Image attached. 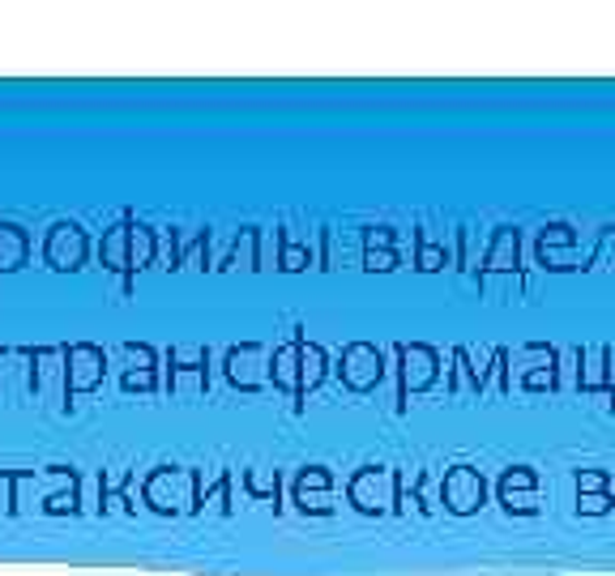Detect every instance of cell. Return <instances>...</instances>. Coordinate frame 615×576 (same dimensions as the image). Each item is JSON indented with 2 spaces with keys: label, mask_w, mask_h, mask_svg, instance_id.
Returning a JSON list of instances; mask_svg holds the SVG:
<instances>
[{
  "label": "cell",
  "mask_w": 615,
  "mask_h": 576,
  "mask_svg": "<svg viewBox=\"0 0 615 576\" xmlns=\"http://www.w3.org/2000/svg\"><path fill=\"white\" fill-rule=\"evenodd\" d=\"M202 475L197 470H176V466H162L146 479V504L162 517H176V513H197L202 504Z\"/></svg>",
  "instance_id": "cell-1"
},
{
  "label": "cell",
  "mask_w": 615,
  "mask_h": 576,
  "mask_svg": "<svg viewBox=\"0 0 615 576\" xmlns=\"http://www.w3.org/2000/svg\"><path fill=\"white\" fill-rule=\"evenodd\" d=\"M154 252H158V240H154L150 227H142V223H120V227H111L107 236H102V265L107 269H120V274H137V269H146L154 261Z\"/></svg>",
  "instance_id": "cell-2"
},
{
  "label": "cell",
  "mask_w": 615,
  "mask_h": 576,
  "mask_svg": "<svg viewBox=\"0 0 615 576\" xmlns=\"http://www.w3.org/2000/svg\"><path fill=\"white\" fill-rule=\"evenodd\" d=\"M398 491H402V475L394 466H363L347 487V500L363 517H385L398 513Z\"/></svg>",
  "instance_id": "cell-3"
},
{
  "label": "cell",
  "mask_w": 615,
  "mask_h": 576,
  "mask_svg": "<svg viewBox=\"0 0 615 576\" xmlns=\"http://www.w3.org/2000/svg\"><path fill=\"white\" fill-rule=\"evenodd\" d=\"M441 381V355L427 341H402L398 346V384H402V406L414 393H427L432 384Z\"/></svg>",
  "instance_id": "cell-4"
},
{
  "label": "cell",
  "mask_w": 615,
  "mask_h": 576,
  "mask_svg": "<svg viewBox=\"0 0 615 576\" xmlns=\"http://www.w3.org/2000/svg\"><path fill=\"white\" fill-rule=\"evenodd\" d=\"M441 504L454 517H474L487 504V479H483V470H474V466L445 470V479H441Z\"/></svg>",
  "instance_id": "cell-5"
},
{
  "label": "cell",
  "mask_w": 615,
  "mask_h": 576,
  "mask_svg": "<svg viewBox=\"0 0 615 576\" xmlns=\"http://www.w3.org/2000/svg\"><path fill=\"white\" fill-rule=\"evenodd\" d=\"M227 381L244 393H256L265 384H274V355L261 346V341H240L227 350Z\"/></svg>",
  "instance_id": "cell-6"
},
{
  "label": "cell",
  "mask_w": 615,
  "mask_h": 576,
  "mask_svg": "<svg viewBox=\"0 0 615 576\" xmlns=\"http://www.w3.org/2000/svg\"><path fill=\"white\" fill-rule=\"evenodd\" d=\"M509 363H517L521 372H517V384L526 388V393H552V388H560V355L552 350V346H543V341H530V346H521L517 355H509Z\"/></svg>",
  "instance_id": "cell-7"
},
{
  "label": "cell",
  "mask_w": 615,
  "mask_h": 576,
  "mask_svg": "<svg viewBox=\"0 0 615 576\" xmlns=\"http://www.w3.org/2000/svg\"><path fill=\"white\" fill-rule=\"evenodd\" d=\"M338 381L347 384L351 393H372L376 384L385 381V355L372 341H351L338 359Z\"/></svg>",
  "instance_id": "cell-8"
},
{
  "label": "cell",
  "mask_w": 615,
  "mask_h": 576,
  "mask_svg": "<svg viewBox=\"0 0 615 576\" xmlns=\"http://www.w3.org/2000/svg\"><path fill=\"white\" fill-rule=\"evenodd\" d=\"M496 500L505 504L509 517H534L543 508L539 504V475L530 466H509L496 482Z\"/></svg>",
  "instance_id": "cell-9"
},
{
  "label": "cell",
  "mask_w": 615,
  "mask_h": 576,
  "mask_svg": "<svg viewBox=\"0 0 615 576\" xmlns=\"http://www.w3.org/2000/svg\"><path fill=\"white\" fill-rule=\"evenodd\" d=\"M501 278H521V240H517V227H501L487 252H483V269H479V283H501Z\"/></svg>",
  "instance_id": "cell-10"
},
{
  "label": "cell",
  "mask_w": 615,
  "mask_h": 576,
  "mask_svg": "<svg viewBox=\"0 0 615 576\" xmlns=\"http://www.w3.org/2000/svg\"><path fill=\"white\" fill-rule=\"evenodd\" d=\"M64 359H69V368H64V388H69V393H91V388H99L102 384L107 355H102L99 346L77 341V346H69Z\"/></svg>",
  "instance_id": "cell-11"
},
{
  "label": "cell",
  "mask_w": 615,
  "mask_h": 576,
  "mask_svg": "<svg viewBox=\"0 0 615 576\" xmlns=\"http://www.w3.org/2000/svg\"><path fill=\"white\" fill-rule=\"evenodd\" d=\"M329 491H334V479H329L325 466H308V470H300V479H296V504H300V513L329 517V513H334Z\"/></svg>",
  "instance_id": "cell-12"
},
{
  "label": "cell",
  "mask_w": 615,
  "mask_h": 576,
  "mask_svg": "<svg viewBox=\"0 0 615 576\" xmlns=\"http://www.w3.org/2000/svg\"><path fill=\"white\" fill-rule=\"evenodd\" d=\"M44 256H48V265H56V269H82V261H86V231L73 227V223H56Z\"/></svg>",
  "instance_id": "cell-13"
},
{
  "label": "cell",
  "mask_w": 615,
  "mask_h": 576,
  "mask_svg": "<svg viewBox=\"0 0 615 576\" xmlns=\"http://www.w3.org/2000/svg\"><path fill=\"white\" fill-rule=\"evenodd\" d=\"M572 248H577V231L568 223H547L539 231V261L547 269H581L577 256H572Z\"/></svg>",
  "instance_id": "cell-14"
},
{
  "label": "cell",
  "mask_w": 615,
  "mask_h": 576,
  "mask_svg": "<svg viewBox=\"0 0 615 576\" xmlns=\"http://www.w3.org/2000/svg\"><path fill=\"white\" fill-rule=\"evenodd\" d=\"M325 372H329V359H325V350H321L316 341L300 337V388H296V397H308L316 384L325 381Z\"/></svg>",
  "instance_id": "cell-15"
},
{
  "label": "cell",
  "mask_w": 615,
  "mask_h": 576,
  "mask_svg": "<svg viewBox=\"0 0 615 576\" xmlns=\"http://www.w3.org/2000/svg\"><path fill=\"white\" fill-rule=\"evenodd\" d=\"M300 337L304 334H296L282 350H274V388H287V393L300 388Z\"/></svg>",
  "instance_id": "cell-16"
},
{
  "label": "cell",
  "mask_w": 615,
  "mask_h": 576,
  "mask_svg": "<svg viewBox=\"0 0 615 576\" xmlns=\"http://www.w3.org/2000/svg\"><path fill=\"white\" fill-rule=\"evenodd\" d=\"M577 388H581V393H607V359H603V346H594V350H581Z\"/></svg>",
  "instance_id": "cell-17"
},
{
  "label": "cell",
  "mask_w": 615,
  "mask_h": 576,
  "mask_svg": "<svg viewBox=\"0 0 615 576\" xmlns=\"http://www.w3.org/2000/svg\"><path fill=\"white\" fill-rule=\"evenodd\" d=\"M26 261V236L17 227H0V269H17Z\"/></svg>",
  "instance_id": "cell-18"
},
{
  "label": "cell",
  "mask_w": 615,
  "mask_h": 576,
  "mask_svg": "<svg viewBox=\"0 0 615 576\" xmlns=\"http://www.w3.org/2000/svg\"><path fill=\"white\" fill-rule=\"evenodd\" d=\"M414 243H419V252H414V269L436 274V269H445V265H449L445 243H427V236H414Z\"/></svg>",
  "instance_id": "cell-19"
},
{
  "label": "cell",
  "mask_w": 615,
  "mask_h": 576,
  "mask_svg": "<svg viewBox=\"0 0 615 576\" xmlns=\"http://www.w3.org/2000/svg\"><path fill=\"white\" fill-rule=\"evenodd\" d=\"M449 388L454 393H461V388H470V393H483L479 388V368H470V355L466 350H454V381H449Z\"/></svg>",
  "instance_id": "cell-20"
},
{
  "label": "cell",
  "mask_w": 615,
  "mask_h": 576,
  "mask_svg": "<svg viewBox=\"0 0 615 576\" xmlns=\"http://www.w3.org/2000/svg\"><path fill=\"white\" fill-rule=\"evenodd\" d=\"M398 265H402L398 248H363V269H367V274H389V269H398Z\"/></svg>",
  "instance_id": "cell-21"
},
{
  "label": "cell",
  "mask_w": 615,
  "mask_h": 576,
  "mask_svg": "<svg viewBox=\"0 0 615 576\" xmlns=\"http://www.w3.org/2000/svg\"><path fill=\"white\" fill-rule=\"evenodd\" d=\"M256 236L253 227L249 231H240V240H236V252H231V265H244V269H261V261H256Z\"/></svg>",
  "instance_id": "cell-22"
},
{
  "label": "cell",
  "mask_w": 615,
  "mask_h": 576,
  "mask_svg": "<svg viewBox=\"0 0 615 576\" xmlns=\"http://www.w3.org/2000/svg\"><path fill=\"white\" fill-rule=\"evenodd\" d=\"M603 491H612L607 470H577V495H603Z\"/></svg>",
  "instance_id": "cell-23"
},
{
  "label": "cell",
  "mask_w": 615,
  "mask_h": 576,
  "mask_svg": "<svg viewBox=\"0 0 615 576\" xmlns=\"http://www.w3.org/2000/svg\"><path fill=\"white\" fill-rule=\"evenodd\" d=\"M612 491H603V495H577V513L581 517H607L612 513Z\"/></svg>",
  "instance_id": "cell-24"
},
{
  "label": "cell",
  "mask_w": 615,
  "mask_h": 576,
  "mask_svg": "<svg viewBox=\"0 0 615 576\" xmlns=\"http://www.w3.org/2000/svg\"><path fill=\"white\" fill-rule=\"evenodd\" d=\"M249 491L261 495V500H278V475H261V470H253V475H249Z\"/></svg>",
  "instance_id": "cell-25"
},
{
  "label": "cell",
  "mask_w": 615,
  "mask_h": 576,
  "mask_svg": "<svg viewBox=\"0 0 615 576\" xmlns=\"http://www.w3.org/2000/svg\"><path fill=\"white\" fill-rule=\"evenodd\" d=\"M308 265H312V252L282 240V269H291V274H296V269H308Z\"/></svg>",
  "instance_id": "cell-26"
},
{
  "label": "cell",
  "mask_w": 615,
  "mask_h": 576,
  "mask_svg": "<svg viewBox=\"0 0 615 576\" xmlns=\"http://www.w3.org/2000/svg\"><path fill=\"white\" fill-rule=\"evenodd\" d=\"M48 513H77V487L48 495Z\"/></svg>",
  "instance_id": "cell-27"
},
{
  "label": "cell",
  "mask_w": 615,
  "mask_h": 576,
  "mask_svg": "<svg viewBox=\"0 0 615 576\" xmlns=\"http://www.w3.org/2000/svg\"><path fill=\"white\" fill-rule=\"evenodd\" d=\"M363 248H394V227H367L363 231Z\"/></svg>",
  "instance_id": "cell-28"
},
{
  "label": "cell",
  "mask_w": 615,
  "mask_h": 576,
  "mask_svg": "<svg viewBox=\"0 0 615 576\" xmlns=\"http://www.w3.org/2000/svg\"><path fill=\"white\" fill-rule=\"evenodd\" d=\"M124 388H142V393H146V388H154V372H129V376H124Z\"/></svg>",
  "instance_id": "cell-29"
},
{
  "label": "cell",
  "mask_w": 615,
  "mask_h": 576,
  "mask_svg": "<svg viewBox=\"0 0 615 576\" xmlns=\"http://www.w3.org/2000/svg\"><path fill=\"white\" fill-rule=\"evenodd\" d=\"M603 359H607V393L615 397V346H603Z\"/></svg>",
  "instance_id": "cell-30"
}]
</instances>
